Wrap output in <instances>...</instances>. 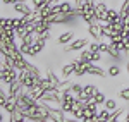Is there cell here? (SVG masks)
Wrapping results in <instances>:
<instances>
[{
	"instance_id": "f1b7e54d",
	"label": "cell",
	"mask_w": 129,
	"mask_h": 122,
	"mask_svg": "<svg viewBox=\"0 0 129 122\" xmlns=\"http://www.w3.org/2000/svg\"><path fill=\"white\" fill-rule=\"evenodd\" d=\"M14 2H28V0H14Z\"/></svg>"
},
{
	"instance_id": "2e32d148",
	"label": "cell",
	"mask_w": 129,
	"mask_h": 122,
	"mask_svg": "<svg viewBox=\"0 0 129 122\" xmlns=\"http://www.w3.org/2000/svg\"><path fill=\"white\" fill-rule=\"evenodd\" d=\"M78 59H79L81 62H91V50H89L88 47H86V48H83Z\"/></svg>"
},
{
	"instance_id": "9c48e42d",
	"label": "cell",
	"mask_w": 129,
	"mask_h": 122,
	"mask_svg": "<svg viewBox=\"0 0 129 122\" xmlns=\"http://www.w3.org/2000/svg\"><path fill=\"white\" fill-rule=\"evenodd\" d=\"M126 112V107H117L115 110H112L110 112V117H109V120L107 122H115V120H119L120 119V115Z\"/></svg>"
},
{
	"instance_id": "d6986e66",
	"label": "cell",
	"mask_w": 129,
	"mask_h": 122,
	"mask_svg": "<svg viewBox=\"0 0 129 122\" xmlns=\"http://www.w3.org/2000/svg\"><path fill=\"white\" fill-rule=\"evenodd\" d=\"M38 12H40L41 19H45V17H48V16L52 14V12H53V10H52V5H50V4H47V5H45V7H41Z\"/></svg>"
},
{
	"instance_id": "4fadbf2b",
	"label": "cell",
	"mask_w": 129,
	"mask_h": 122,
	"mask_svg": "<svg viewBox=\"0 0 129 122\" xmlns=\"http://www.w3.org/2000/svg\"><path fill=\"white\" fill-rule=\"evenodd\" d=\"M83 93H86L88 96H95V95L98 93V88H96V84H93V83H86V84H84V91Z\"/></svg>"
},
{
	"instance_id": "52a82bcc",
	"label": "cell",
	"mask_w": 129,
	"mask_h": 122,
	"mask_svg": "<svg viewBox=\"0 0 129 122\" xmlns=\"http://www.w3.org/2000/svg\"><path fill=\"white\" fill-rule=\"evenodd\" d=\"M74 69H76V65H74V62H71V64H64L62 65V79H69L71 76H74Z\"/></svg>"
},
{
	"instance_id": "cb8c5ba5",
	"label": "cell",
	"mask_w": 129,
	"mask_h": 122,
	"mask_svg": "<svg viewBox=\"0 0 129 122\" xmlns=\"http://www.w3.org/2000/svg\"><path fill=\"white\" fill-rule=\"evenodd\" d=\"M105 107H107L110 112H112V110H115V108H117V102H115L114 98H107V102H105Z\"/></svg>"
},
{
	"instance_id": "5bb4252c",
	"label": "cell",
	"mask_w": 129,
	"mask_h": 122,
	"mask_svg": "<svg viewBox=\"0 0 129 122\" xmlns=\"http://www.w3.org/2000/svg\"><path fill=\"white\" fill-rule=\"evenodd\" d=\"M71 91L74 93L76 98H78L81 93L84 91V84H81V83H71Z\"/></svg>"
},
{
	"instance_id": "277c9868",
	"label": "cell",
	"mask_w": 129,
	"mask_h": 122,
	"mask_svg": "<svg viewBox=\"0 0 129 122\" xmlns=\"http://www.w3.org/2000/svg\"><path fill=\"white\" fill-rule=\"evenodd\" d=\"M12 9H14L16 14H19V16H28V14H31L35 10L28 2H14L12 4Z\"/></svg>"
},
{
	"instance_id": "ba28073f",
	"label": "cell",
	"mask_w": 129,
	"mask_h": 122,
	"mask_svg": "<svg viewBox=\"0 0 129 122\" xmlns=\"http://www.w3.org/2000/svg\"><path fill=\"white\" fill-rule=\"evenodd\" d=\"M88 74H89V76H96V77H102V79H105V76H107V71H103L102 67H98V65L93 62V65L89 67Z\"/></svg>"
},
{
	"instance_id": "44dd1931",
	"label": "cell",
	"mask_w": 129,
	"mask_h": 122,
	"mask_svg": "<svg viewBox=\"0 0 129 122\" xmlns=\"http://www.w3.org/2000/svg\"><path fill=\"white\" fill-rule=\"evenodd\" d=\"M93 98H95V102L98 103L100 107H102V105H105V102H107V95H105V93H102V91H98Z\"/></svg>"
},
{
	"instance_id": "9a60e30c",
	"label": "cell",
	"mask_w": 129,
	"mask_h": 122,
	"mask_svg": "<svg viewBox=\"0 0 129 122\" xmlns=\"http://www.w3.org/2000/svg\"><path fill=\"white\" fill-rule=\"evenodd\" d=\"M107 17H109V22H115V21L120 19V12L117 9H109L107 12Z\"/></svg>"
},
{
	"instance_id": "30bf717a",
	"label": "cell",
	"mask_w": 129,
	"mask_h": 122,
	"mask_svg": "<svg viewBox=\"0 0 129 122\" xmlns=\"http://www.w3.org/2000/svg\"><path fill=\"white\" fill-rule=\"evenodd\" d=\"M109 117H110V110L105 105H102L96 112V120H109Z\"/></svg>"
},
{
	"instance_id": "8fae6325",
	"label": "cell",
	"mask_w": 129,
	"mask_h": 122,
	"mask_svg": "<svg viewBox=\"0 0 129 122\" xmlns=\"http://www.w3.org/2000/svg\"><path fill=\"white\" fill-rule=\"evenodd\" d=\"M28 91H29L31 95H33V98H36V100L40 102V100H41V96H43V93L47 91V90H45L43 86H40V84H38V86H35L33 90H28Z\"/></svg>"
},
{
	"instance_id": "4316f807",
	"label": "cell",
	"mask_w": 129,
	"mask_h": 122,
	"mask_svg": "<svg viewBox=\"0 0 129 122\" xmlns=\"http://www.w3.org/2000/svg\"><path fill=\"white\" fill-rule=\"evenodd\" d=\"M126 72H127V79H129V60L126 62Z\"/></svg>"
},
{
	"instance_id": "5b68a950",
	"label": "cell",
	"mask_w": 129,
	"mask_h": 122,
	"mask_svg": "<svg viewBox=\"0 0 129 122\" xmlns=\"http://www.w3.org/2000/svg\"><path fill=\"white\" fill-rule=\"evenodd\" d=\"M86 31H88V34L93 38V40H98V41L103 40V34H102V24H100V22L88 24V26H86Z\"/></svg>"
},
{
	"instance_id": "ac0fdd59",
	"label": "cell",
	"mask_w": 129,
	"mask_h": 122,
	"mask_svg": "<svg viewBox=\"0 0 129 122\" xmlns=\"http://www.w3.org/2000/svg\"><path fill=\"white\" fill-rule=\"evenodd\" d=\"M117 96H119L122 102H129V86H124L117 91Z\"/></svg>"
},
{
	"instance_id": "83f0119b",
	"label": "cell",
	"mask_w": 129,
	"mask_h": 122,
	"mask_svg": "<svg viewBox=\"0 0 129 122\" xmlns=\"http://www.w3.org/2000/svg\"><path fill=\"white\" fill-rule=\"evenodd\" d=\"M124 120H126V122H129V110H127V113H126V117H124Z\"/></svg>"
},
{
	"instance_id": "3957f363",
	"label": "cell",
	"mask_w": 129,
	"mask_h": 122,
	"mask_svg": "<svg viewBox=\"0 0 129 122\" xmlns=\"http://www.w3.org/2000/svg\"><path fill=\"white\" fill-rule=\"evenodd\" d=\"M95 9H96V19H98V22H107V21H109V17H107V12H109V5H107V4H105L103 0L96 2Z\"/></svg>"
},
{
	"instance_id": "484cf974",
	"label": "cell",
	"mask_w": 129,
	"mask_h": 122,
	"mask_svg": "<svg viewBox=\"0 0 129 122\" xmlns=\"http://www.w3.org/2000/svg\"><path fill=\"white\" fill-rule=\"evenodd\" d=\"M14 0H2V5H12Z\"/></svg>"
},
{
	"instance_id": "603a6c76",
	"label": "cell",
	"mask_w": 129,
	"mask_h": 122,
	"mask_svg": "<svg viewBox=\"0 0 129 122\" xmlns=\"http://www.w3.org/2000/svg\"><path fill=\"white\" fill-rule=\"evenodd\" d=\"M47 2H48V0H31L33 9H35V10H40L41 7H45V5H47Z\"/></svg>"
},
{
	"instance_id": "e0dca14e",
	"label": "cell",
	"mask_w": 129,
	"mask_h": 122,
	"mask_svg": "<svg viewBox=\"0 0 129 122\" xmlns=\"http://www.w3.org/2000/svg\"><path fill=\"white\" fill-rule=\"evenodd\" d=\"M107 74H109L110 77H119L120 76V67L115 65V64H112V65H109V69H107Z\"/></svg>"
},
{
	"instance_id": "6da1fadb",
	"label": "cell",
	"mask_w": 129,
	"mask_h": 122,
	"mask_svg": "<svg viewBox=\"0 0 129 122\" xmlns=\"http://www.w3.org/2000/svg\"><path fill=\"white\" fill-rule=\"evenodd\" d=\"M89 45V40L88 38H76L72 40L69 45H64L62 47V52L64 53H71V52H81L83 48H86Z\"/></svg>"
},
{
	"instance_id": "8992f818",
	"label": "cell",
	"mask_w": 129,
	"mask_h": 122,
	"mask_svg": "<svg viewBox=\"0 0 129 122\" xmlns=\"http://www.w3.org/2000/svg\"><path fill=\"white\" fill-rule=\"evenodd\" d=\"M74 36H76V33H74L72 29L62 31L59 36H57V43H59V45H62V47H64V45H69L71 41L74 40Z\"/></svg>"
},
{
	"instance_id": "7c38bea8",
	"label": "cell",
	"mask_w": 129,
	"mask_h": 122,
	"mask_svg": "<svg viewBox=\"0 0 129 122\" xmlns=\"http://www.w3.org/2000/svg\"><path fill=\"white\" fill-rule=\"evenodd\" d=\"M47 77H48L50 81L53 83V84H55V86H62V81H64V79H62V81H60L59 77H57V74H55V72L52 71V69H50V67H47Z\"/></svg>"
},
{
	"instance_id": "7402d4cb",
	"label": "cell",
	"mask_w": 129,
	"mask_h": 122,
	"mask_svg": "<svg viewBox=\"0 0 129 122\" xmlns=\"http://www.w3.org/2000/svg\"><path fill=\"white\" fill-rule=\"evenodd\" d=\"M103 55L105 53H102V52H91V62H95V64H98V62L103 60Z\"/></svg>"
},
{
	"instance_id": "ffe728a7",
	"label": "cell",
	"mask_w": 129,
	"mask_h": 122,
	"mask_svg": "<svg viewBox=\"0 0 129 122\" xmlns=\"http://www.w3.org/2000/svg\"><path fill=\"white\" fill-rule=\"evenodd\" d=\"M60 107H62V110H64L66 113H71V110H72V107H74V100H64Z\"/></svg>"
},
{
	"instance_id": "d4e9b609",
	"label": "cell",
	"mask_w": 129,
	"mask_h": 122,
	"mask_svg": "<svg viewBox=\"0 0 129 122\" xmlns=\"http://www.w3.org/2000/svg\"><path fill=\"white\" fill-rule=\"evenodd\" d=\"M26 69L31 72V74H35V76H40V67H36V65H33L31 62H28V65H26Z\"/></svg>"
},
{
	"instance_id": "7a4b0ae2",
	"label": "cell",
	"mask_w": 129,
	"mask_h": 122,
	"mask_svg": "<svg viewBox=\"0 0 129 122\" xmlns=\"http://www.w3.org/2000/svg\"><path fill=\"white\" fill-rule=\"evenodd\" d=\"M17 74H19V69H16V67H2L0 69V77H2V83H5V84H9V83L16 81L17 79Z\"/></svg>"
}]
</instances>
